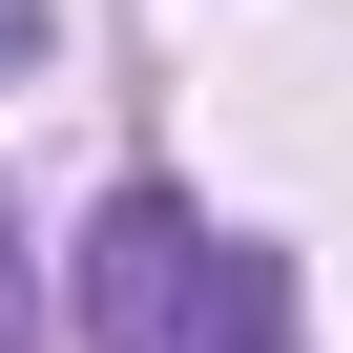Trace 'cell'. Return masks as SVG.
Instances as JSON below:
<instances>
[{
  "label": "cell",
  "instance_id": "6da1fadb",
  "mask_svg": "<svg viewBox=\"0 0 353 353\" xmlns=\"http://www.w3.org/2000/svg\"><path fill=\"white\" fill-rule=\"evenodd\" d=\"M63 270H83V332L104 353H312L291 332V270L250 229H208L188 188H104Z\"/></svg>",
  "mask_w": 353,
  "mask_h": 353
},
{
  "label": "cell",
  "instance_id": "7a4b0ae2",
  "mask_svg": "<svg viewBox=\"0 0 353 353\" xmlns=\"http://www.w3.org/2000/svg\"><path fill=\"white\" fill-rule=\"evenodd\" d=\"M0 332H21V270H0Z\"/></svg>",
  "mask_w": 353,
  "mask_h": 353
}]
</instances>
